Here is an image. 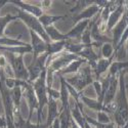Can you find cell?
I'll return each instance as SVG.
<instances>
[{
  "label": "cell",
  "instance_id": "6da1fadb",
  "mask_svg": "<svg viewBox=\"0 0 128 128\" xmlns=\"http://www.w3.org/2000/svg\"><path fill=\"white\" fill-rule=\"evenodd\" d=\"M128 73V70L121 71L118 74V81L119 87L117 92V98L114 102L115 104V111L113 113L114 122L117 128H121L124 126L126 120L128 119V100L126 96V84L124 80L125 74Z\"/></svg>",
  "mask_w": 128,
  "mask_h": 128
},
{
  "label": "cell",
  "instance_id": "7a4b0ae2",
  "mask_svg": "<svg viewBox=\"0 0 128 128\" xmlns=\"http://www.w3.org/2000/svg\"><path fill=\"white\" fill-rule=\"evenodd\" d=\"M46 74L47 69L40 74L38 79L32 83V86L36 93L38 100V109H37V124L41 123V118L43 116V108L48 104V94H47V84H46Z\"/></svg>",
  "mask_w": 128,
  "mask_h": 128
},
{
  "label": "cell",
  "instance_id": "3957f363",
  "mask_svg": "<svg viewBox=\"0 0 128 128\" xmlns=\"http://www.w3.org/2000/svg\"><path fill=\"white\" fill-rule=\"evenodd\" d=\"M2 70H0V95L4 108V117L6 121V128H16L14 126V106L10 96V91L4 86L2 80Z\"/></svg>",
  "mask_w": 128,
  "mask_h": 128
},
{
  "label": "cell",
  "instance_id": "277c9868",
  "mask_svg": "<svg viewBox=\"0 0 128 128\" xmlns=\"http://www.w3.org/2000/svg\"><path fill=\"white\" fill-rule=\"evenodd\" d=\"M2 54L5 56L7 62L12 71L14 77L23 81H29V72L28 68L25 65L24 56L22 54H14V53L3 52Z\"/></svg>",
  "mask_w": 128,
  "mask_h": 128
},
{
  "label": "cell",
  "instance_id": "5b68a950",
  "mask_svg": "<svg viewBox=\"0 0 128 128\" xmlns=\"http://www.w3.org/2000/svg\"><path fill=\"white\" fill-rule=\"evenodd\" d=\"M66 81L78 93H82V90L84 88H86L88 85H90V84L92 85V83L94 81L92 70L90 69L89 66H86V67L80 69V71L75 76H73L71 78H67Z\"/></svg>",
  "mask_w": 128,
  "mask_h": 128
},
{
  "label": "cell",
  "instance_id": "8992f818",
  "mask_svg": "<svg viewBox=\"0 0 128 128\" xmlns=\"http://www.w3.org/2000/svg\"><path fill=\"white\" fill-rule=\"evenodd\" d=\"M18 20H20L28 27L29 31L35 32V33L39 37H41L42 39H43L46 43H50L51 42L49 37L46 34L44 27L42 26L41 23L39 22L38 18L32 16V14H29L23 12V10H20V9H18Z\"/></svg>",
  "mask_w": 128,
  "mask_h": 128
},
{
  "label": "cell",
  "instance_id": "52a82bcc",
  "mask_svg": "<svg viewBox=\"0 0 128 128\" xmlns=\"http://www.w3.org/2000/svg\"><path fill=\"white\" fill-rule=\"evenodd\" d=\"M47 58H48L47 53H44V54L40 56L36 60H33V62H31V65L29 67H27L28 72H29V81L28 82L30 84L35 82L38 79V77L40 76V74L44 70H46Z\"/></svg>",
  "mask_w": 128,
  "mask_h": 128
},
{
  "label": "cell",
  "instance_id": "ba28073f",
  "mask_svg": "<svg viewBox=\"0 0 128 128\" xmlns=\"http://www.w3.org/2000/svg\"><path fill=\"white\" fill-rule=\"evenodd\" d=\"M125 4H126V8H125V12L122 16V18H120V20L117 25L112 29V44L114 46V48H116V46L118 45L119 41L124 33V31L126 30L127 26H128V1H125Z\"/></svg>",
  "mask_w": 128,
  "mask_h": 128
},
{
  "label": "cell",
  "instance_id": "9c48e42d",
  "mask_svg": "<svg viewBox=\"0 0 128 128\" xmlns=\"http://www.w3.org/2000/svg\"><path fill=\"white\" fill-rule=\"evenodd\" d=\"M30 37H31V47H32V54H33V60H36L40 56L44 54L47 52L48 43L39 37L35 32L30 31Z\"/></svg>",
  "mask_w": 128,
  "mask_h": 128
},
{
  "label": "cell",
  "instance_id": "30bf717a",
  "mask_svg": "<svg viewBox=\"0 0 128 128\" xmlns=\"http://www.w3.org/2000/svg\"><path fill=\"white\" fill-rule=\"evenodd\" d=\"M102 12V8L95 3V0H94V3L89 5L88 7H86L85 9H83L82 12H80L78 14L74 16L72 18L73 20V23L74 25H76L77 23L81 22V20H91L92 18H94L98 14H100Z\"/></svg>",
  "mask_w": 128,
  "mask_h": 128
},
{
  "label": "cell",
  "instance_id": "8fae6325",
  "mask_svg": "<svg viewBox=\"0 0 128 128\" xmlns=\"http://www.w3.org/2000/svg\"><path fill=\"white\" fill-rule=\"evenodd\" d=\"M8 3H12L14 6L18 7V9H20L23 12L32 14L36 18H40L43 14V9L41 6L38 5H34V4H30V3H26L24 1H20V0H8Z\"/></svg>",
  "mask_w": 128,
  "mask_h": 128
},
{
  "label": "cell",
  "instance_id": "7c38bea8",
  "mask_svg": "<svg viewBox=\"0 0 128 128\" xmlns=\"http://www.w3.org/2000/svg\"><path fill=\"white\" fill-rule=\"evenodd\" d=\"M117 58V54L114 53V56H111L110 58H100L98 60V64H96V67H95L93 70H92V74H93V78H94V81H100L102 79V76L104 74L109 70L110 66L112 65V62H114L113 60Z\"/></svg>",
  "mask_w": 128,
  "mask_h": 128
},
{
  "label": "cell",
  "instance_id": "4fadbf2b",
  "mask_svg": "<svg viewBox=\"0 0 128 128\" xmlns=\"http://www.w3.org/2000/svg\"><path fill=\"white\" fill-rule=\"evenodd\" d=\"M125 8H126V4L125 1H122L120 0V3L119 5L117 6L113 12L110 14L109 18H108V22H106V28H108V34L111 33L112 29L117 25V23L120 20V18H122L124 12H125Z\"/></svg>",
  "mask_w": 128,
  "mask_h": 128
},
{
  "label": "cell",
  "instance_id": "5bb4252c",
  "mask_svg": "<svg viewBox=\"0 0 128 128\" xmlns=\"http://www.w3.org/2000/svg\"><path fill=\"white\" fill-rule=\"evenodd\" d=\"M24 98L27 100V104L29 106V117L28 120L31 121L32 119V115H33L34 110L38 109V100L36 96V93L33 89L32 84H29V86L24 90Z\"/></svg>",
  "mask_w": 128,
  "mask_h": 128
},
{
  "label": "cell",
  "instance_id": "9a60e30c",
  "mask_svg": "<svg viewBox=\"0 0 128 128\" xmlns=\"http://www.w3.org/2000/svg\"><path fill=\"white\" fill-rule=\"evenodd\" d=\"M118 87H119L118 76H111L109 87L106 89V92L104 94V106L114 102L115 96H116L117 92H118Z\"/></svg>",
  "mask_w": 128,
  "mask_h": 128
},
{
  "label": "cell",
  "instance_id": "2e32d148",
  "mask_svg": "<svg viewBox=\"0 0 128 128\" xmlns=\"http://www.w3.org/2000/svg\"><path fill=\"white\" fill-rule=\"evenodd\" d=\"M79 58L86 60V64L90 67L91 70H93L95 67H96L98 60L100 58V56L96 52L93 50V46H87L85 47L81 52H79L77 54Z\"/></svg>",
  "mask_w": 128,
  "mask_h": 128
},
{
  "label": "cell",
  "instance_id": "e0dca14e",
  "mask_svg": "<svg viewBox=\"0 0 128 128\" xmlns=\"http://www.w3.org/2000/svg\"><path fill=\"white\" fill-rule=\"evenodd\" d=\"M90 23V20H81V22L77 23L75 26H74L68 33L66 34L68 40H71V39H77L80 43V39L84 33V31L87 29L88 25Z\"/></svg>",
  "mask_w": 128,
  "mask_h": 128
},
{
  "label": "cell",
  "instance_id": "ac0fdd59",
  "mask_svg": "<svg viewBox=\"0 0 128 128\" xmlns=\"http://www.w3.org/2000/svg\"><path fill=\"white\" fill-rule=\"evenodd\" d=\"M14 117H16V120H14V126L16 128H49L50 126L47 125V123H43V124H33L31 123L30 120H25L23 119L22 115H20V111L16 112L14 113Z\"/></svg>",
  "mask_w": 128,
  "mask_h": 128
},
{
  "label": "cell",
  "instance_id": "d6986e66",
  "mask_svg": "<svg viewBox=\"0 0 128 128\" xmlns=\"http://www.w3.org/2000/svg\"><path fill=\"white\" fill-rule=\"evenodd\" d=\"M79 100L80 102H82L85 106H87L89 109L93 110V111H96V112H106V114H112V112L109 110L108 106H104V104H100L96 100H92V98H89L87 96H85V95H83L82 93L80 94V96H79ZM113 115V114H112Z\"/></svg>",
  "mask_w": 128,
  "mask_h": 128
},
{
  "label": "cell",
  "instance_id": "ffe728a7",
  "mask_svg": "<svg viewBox=\"0 0 128 128\" xmlns=\"http://www.w3.org/2000/svg\"><path fill=\"white\" fill-rule=\"evenodd\" d=\"M86 60H84V58H79L78 60H75L74 62H72L70 65H68L64 70H62L60 72L56 73V75L58 76H65V75H68V74H77L80 69H81V66L84 65V64H86Z\"/></svg>",
  "mask_w": 128,
  "mask_h": 128
},
{
  "label": "cell",
  "instance_id": "44dd1931",
  "mask_svg": "<svg viewBox=\"0 0 128 128\" xmlns=\"http://www.w3.org/2000/svg\"><path fill=\"white\" fill-rule=\"evenodd\" d=\"M47 108H48V115H47L46 123L47 125L51 126L52 123L58 118L60 112L58 110V102L56 100H53L52 98H48Z\"/></svg>",
  "mask_w": 128,
  "mask_h": 128
},
{
  "label": "cell",
  "instance_id": "7402d4cb",
  "mask_svg": "<svg viewBox=\"0 0 128 128\" xmlns=\"http://www.w3.org/2000/svg\"><path fill=\"white\" fill-rule=\"evenodd\" d=\"M4 76V71L2 72V80H3V84L4 86L8 89V90H12L16 87H22L24 90L29 86V82L27 81H23L16 79L14 77H3Z\"/></svg>",
  "mask_w": 128,
  "mask_h": 128
},
{
  "label": "cell",
  "instance_id": "603a6c76",
  "mask_svg": "<svg viewBox=\"0 0 128 128\" xmlns=\"http://www.w3.org/2000/svg\"><path fill=\"white\" fill-rule=\"evenodd\" d=\"M68 16V14H62V16H49L46 14H43L38 20L39 22L41 23V25L43 26L44 28L53 26V24L58 22V20H62L64 18H66Z\"/></svg>",
  "mask_w": 128,
  "mask_h": 128
},
{
  "label": "cell",
  "instance_id": "cb8c5ba5",
  "mask_svg": "<svg viewBox=\"0 0 128 128\" xmlns=\"http://www.w3.org/2000/svg\"><path fill=\"white\" fill-rule=\"evenodd\" d=\"M9 91L14 106V113L20 111V102H22V98L24 96V89L22 87H16Z\"/></svg>",
  "mask_w": 128,
  "mask_h": 128
},
{
  "label": "cell",
  "instance_id": "d4e9b609",
  "mask_svg": "<svg viewBox=\"0 0 128 128\" xmlns=\"http://www.w3.org/2000/svg\"><path fill=\"white\" fill-rule=\"evenodd\" d=\"M47 36L49 37L51 42H58V41H66L68 40L66 34H62L54 27V26H50L47 28H44Z\"/></svg>",
  "mask_w": 128,
  "mask_h": 128
},
{
  "label": "cell",
  "instance_id": "484cf974",
  "mask_svg": "<svg viewBox=\"0 0 128 128\" xmlns=\"http://www.w3.org/2000/svg\"><path fill=\"white\" fill-rule=\"evenodd\" d=\"M66 41H58V42H50L47 46V56H54L58 53H62V50H65L66 47Z\"/></svg>",
  "mask_w": 128,
  "mask_h": 128
},
{
  "label": "cell",
  "instance_id": "4316f807",
  "mask_svg": "<svg viewBox=\"0 0 128 128\" xmlns=\"http://www.w3.org/2000/svg\"><path fill=\"white\" fill-rule=\"evenodd\" d=\"M124 70H128V60H124V62L116 60V62H113L112 65L110 66L108 75L118 76V74L121 71H124Z\"/></svg>",
  "mask_w": 128,
  "mask_h": 128
},
{
  "label": "cell",
  "instance_id": "83f0119b",
  "mask_svg": "<svg viewBox=\"0 0 128 128\" xmlns=\"http://www.w3.org/2000/svg\"><path fill=\"white\" fill-rule=\"evenodd\" d=\"M16 20H18V14H7L3 16H0V38L4 37V31H5V28L6 26L14 22Z\"/></svg>",
  "mask_w": 128,
  "mask_h": 128
},
{
  "label": "cell",
  "instance_id": "f1b7e54d",
  "mask_svg": "<svg viewBox=\"0 0 128 128\" xmlns=\"http://www.w3.org/2000/svg\"><path fill=\"white\" fill-rule=\"evenodd\" d=\"M0 45H2V46H28L29 43L20 41L18 39H16V38H10V37L4 36L2 38H0Z\"/></svg>",
  "mask_w": 128,
  "mask_h": 128
},
{
  "label": "cell",
  "instance_id": "f546056e",
  "mask_svg": "<svg viewBox=\"0 0 128 128\" xmlns=\"http://www.w3.org/2000/svg\"><path fill=\"white\" fill-rule=\"evenodd\" d=\"M100 49V56H102V58L108 60L111 56H113L115 53V48L112 43H104L102 45Z\"/></svg>",
  "mask_w": 128,
  "mask_h": 128
},
{
  "label": "cell",
  "instance_id": "4dcf8cb0",
  "mask_svg": "<svg viewBox=\"0 0 128 128\" xmlns=\"http://www.w3.org/2000/svg\"><path fill=\"white\" fill-rule=\"evenodd\" d=\"M96 121L100 124H109L112 122L111 118H110V116L109 114H106V112H98V116H96Z\"/></svg>",
  "mask_w": 128,
  "mask_h": 128
},
{
  "label": "cell",
  "instance_id": "1f68e13d",
  "mask_svg": "<svg viewBox=\"0 0 128 128\" xmlns=\"http://www.w3.org/2000/svg\"><path fill=\"white\" fill-rule=\"evenodd\" d=\"M125 41H127V56H128V26H127L126 30L124 31V33H123V35H122V37H121V39H120V41H119L118 45H117L116 48H115V53H116V54H117V52L119 51V49L123 46V44H124Z\"/></svg>",
  "mask_w": 128,
  "mask_h": 128
},
{
  "label": "cell",
  "instance_id": "d6a6232c",
  "mask_svg": "<svg viewBox=\"0 0 128 128\" xmlns=\"http://www.w3.org/2000/svg\"><path fill=\"white\" fill-rule=\"evenodd\" d=\"M80 43H83V44H92L93 43L91 40V36H90V30L88 27L84 31V33L80 39Z\"/></svg>",
  "mask_w": 128,
  "mask_h": 128
},
{
  "label": "cell",
  "instance_id": "836d02e7",
  "mask_svg": "<svg viewBox=\"0 0 128 128\" xmlns=\"http://www.w3.org/2000/svg\"><path fill=\"white\" fill-rule=\"evenodd\" d=\"M9 65H8V62H7V60L5 58L4 54H2V53H0V70H2L4 71L5 68H7Z\"/></svg>",
  "mask_w": 128,
  "mask_h": 128
},
{
  "label": "cell",
  "instance_id": "e575fe53",
  "mask_svg": "<svg viewBox=\"0 0 128 128\" xmlns=\"http://www.w3.org/2000/svg\"><path fill=\"white\" fill-rule=\"evenodd\" d=\"M51 3H52V1H42V3H41V7H42V9H47V8H49L50 7V5H51Z\"/></svg>",
  "mask_w": 128,
  "mask_h": 128
},
{
  "label": "cell",
  "instance_id": "d590c367",
  "mask_svg": "<svg viewBox=\"0 0 128 128\" xmlns=\"http://www.w3.org/2000/svg\"><path fill=\"white\" fill-rule=\"evenodd\" d=\"M0 128H6V121L5 117L0 115Z\"/></svg>",
  "mask_w": 128,
  "mask_h": 128
},
{
  "label": "cell",
  "instance_id": "8d00e7d4",
  "mask_svg": "<svg viewBox=\"0 0 128 128\" xmlns=\"http://www.w3.org/2000/svg\"><path fill=\"white\" fill-rule=\"evenodd\" d=\"M51 128H60V120H58V118L52 123Z\"/></svg>",
  "mask_w": 128,
  "mask_h": 128
},
{
  "label": "cell",
  "instance_id": "74e56055",
  "mask_svg": "<svg viewBox=\"0 0 128 128\" xmlns=\"http://www.w3.org/2000/svg\"><path fill=\"white\" fill-rule=\"evenodd\" d=\"M71 128H80V127L77 125V123L73 120V118H72V120H71Z\"/></svg>",
  "mask_w": 128,
  "mask_h": 128
},
{
  "label": "cell",
  "instance_id": "f35d334b",
  "mask_svg": "<svg viewBox=\"0 0 128 128\" xmlns=\"http://www.w3.org/2000/svg\"><path fill=\"white\" fill-rule=\"evenodd\" d=\"M6 3H8V0H0V9H1Z\"/></svg>",
  "mask_w": 128,
  "mask_h": 128
},
{
  "label": "cell",
  "instance_id": "ab89813d",
  "mask_svg": "<svg viewBox=\"0 0 128 128\" xmlns=\"http://www.w3.org/2000/svg\"><path fill=\"white\" fill-rule=\"evenodd\" d=\"M121 128H128V119L126 120V122H125L124 126H123V127H121Z\"/></svg>",
  "mask_w": 128,
  "mask_h": 128
},
{
  "label": "cell",
  "instance_id": "60d3db41",
  "mask_svg": "<svg viewBox=\"0 0 128 128\" xmlns=\"http://www.w3.org/2000/svg\"><path fill=\"white\" fill-rule=\"evenodd\" d=\"M49 128H51V126H50V127H49Z\"/></svg>",
  "mask_w": 128,
  "mask_h": 128
},
{
  "label": "cell",
  "instance_id": "b9f144b4",
  "mask_svg": "<svg viewBox=\"0 0 128 128\" xmlns=\"http://www.w3.org/2000/svg\"><path fill=\"white\" fill-rule=\"evenodd\" d=\"M95 128H96V127H95Z\"/></svg>",
  "mask_w": 128,
  "mask_h": 128
}]
</instances>
